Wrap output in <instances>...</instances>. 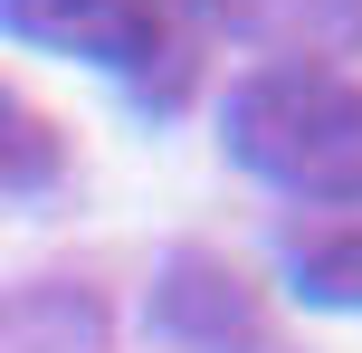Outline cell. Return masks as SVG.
<instances>
[{"mask_svg":"<svg viewBox=\"0 0 362 353\" xmlns=\"http://www.w3.org/2000/svg\"><path fill=\"white\" fill-rule=\"evenodd\" d=\"M229 163L296 201H362V86L334 67H248L229 86Z\"/></svg>","mask_w":362,"mask_h":353,"instance_id":"obj_1","label":"cell"},{"mask_svg":"<svg viewBox=\"0 0 362 353\" xmlns=\"http://www.w3.org/2000/svg\"><path fill=\"white\" fill-rule=\"evenodd\" d=\"M0 38L19 48H57L86 67L124 76L134 96H181V38L163 0H0Z\"/></svg>","mask_w":362,"mask_h":353,"instance_id":"obj_2","label":"cell"},{"mask_svg":"<svg viewBox=\"0 0 362 353\" xmlns=\"http://www.w3.org/2000/svg\"><path fill=\"white\" fill-rule=\"evenodd\" d=\"M153 316H163L181 344H200V353H229V344L267 353V325H257L248 277H238L229 258H210V248H181V258L163 267V296H153Z\"/></svg>","mask_w":362,"mask_h":353,"instance_id":"obj_3","label":"cell"},{"mask_svg":"<svg viewBox=\"0 0 362 353\" xmlns=\"http://www.w3.org/2000/svg\"><path fill=\"white\" fill-rule=\"evenodd\" d=\"M219 29L276 48V67H315V57L362 48V0H200Z\"/></svg>","mask_w":362,"mask_h":353,"instance_id":"obj_4","label":"cell"},{"mask_svg":"<svg viewBox=\"0 0 362 353\" xmlns=\"http://www.w3.org/2000/svg\"><path fill=\"white\" fill-rule=\"evenodd\" d=\"M286 277H296L305 306L362 316V220L353 229H315V239H286Z\"/></svg>","mask_w":362,"mask_h":353,"instance_id":"obj_5","label":"cell"},{"mask_svg":"<svg viewBox=\"0 0 362 353\" xmlns=\"http://www.w3.org/2000/svg\"><path fill=\"white\" fill-rule=\"evenodd\" d=\"M57 172H67V144H57V125L29 105V96L0 86V201H19V191H48Z\"/></svg>","mask_w":362,"mask_h":353,"instance_id":"obj_6","label":"cell"}]
</instances>
